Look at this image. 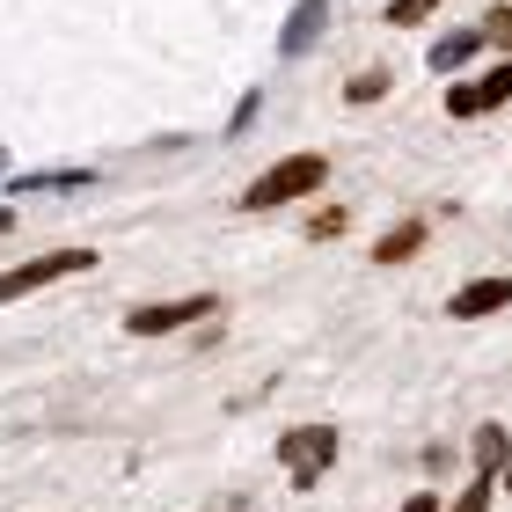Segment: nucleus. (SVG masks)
I'll return each instance as SVG.
<instances>
[{
  "mask_svg": "<svg viewBox=\"0 0 512 512\" xmlns=\"http://www.w3.org/2000/svg\"><path fill=\"white\" fill-rule=\"evenodd\" d=\"M512 103V59L483 66L476 81H454L447 88V118H483V110H505Z\"/></svg>",
  "mask_w": 512,
  "mask_h": 512,
  "instance_id": "5",
  "label": "nucleus"
},
{
  "mask_svg": "<svg viewBox=\"0 0 512 512\" xmlns=\"http://www.w3.org/2000/svg\"><path fill=\"white\" fill-rule=\"evenodd\" d=\"M476 30H483V44H498V59H512V8H505V0L476 22Z\"/></svg>",
  "mask_w": 512,
  "mask_h": 512,
  "instance_id": "15",
  "label": "nucleus"
},
{
  "mask_svg": "<svg viewBox=\"0 0 512 512\" xmlns=\"http://www.w3.org/2000/svg\"><path fill=\"white\" fill-rule=\"evenodd\" d=\"M388 88H395V74H388V66H366V74H352V81H344V103H381L388 96Z\"/></svg>",
  "mask_w": 512,
  "mask_h": 512,
  "instance_id": "12",
  "label": "nucleus"
},
{
  "mask_svg": "<svg viewBox=\"0 0 512 512\" xmlns=\"http://www.w3.org/2000/svg\"><path fill=\"white\" fill-rule=\"evenodd\" d=\"M322 183H330V154H278L264 176H249V191L235 205L242 213H278V205H293V198H315Z\"/></svg>",
  "mask_w": 512,
  "mask_h": 512,
  "instance_id": "1",
  "label": "nucleus"
},
{
  "mask_svg": "<svg viewBox=\"0 0 512 512\" xmlns=\"http://www.w3.org/2000/svg\"><path fill=\"white\" fill-rule=\"evenodd\" d=\"M491 491H498V476H483V469H476V476L454 491V505H447V512H491Z\"/></svg>",
  "mask_w": 512,
  "mask_h": 512,
  "instance_id": "13",
  "label": "nucleus"
},
{
  "mask_svg": "<svg viewBox=\"0 0 512 512\" xmlns=\"http://www.w3.org/2000/svg\"><path fill=\"white\" fill-rule=\"evenodd\" d=\"M439 8H447V0H388V22L395 30H417V22H432Z\"/></svg>",
  "mask_w": 512,
  "mask_h": 512,
  "instance_id": "14",
  "label": "nucleus"
},
{
  "mask_svg": "<svg viewBox=\"0 0 512 512\" xmlns=\"http://www.w3.org/2000/svg\"><path fill=\"white\" fill-rule=\"evenodd\" d=\"M337 447H344V439H337L330 425H293V432H278V461H286V476H293L300 498L322 491V476L337 469Z\"/></svg>",
  "mask_w": 512,
  "mask_h": 512,
  "instance_id": "2",
  "label": "nucleus"
},
{
  "mask_svg": "<svg viewBox=\"0 0 512 512\" xmlns=\"http://www.w3.org/2000/svg\"><path fill=\"white\" fill-rule=\"evenodd\" d=\"M81 183H96V169H44V176H15L8 191L30 198V191H81Z\"/></svg>",
  "mask_w": 512,
  "mask_h": 512,
  "instance_id": "11",
  "label": "nucleus"
},
{
  "mask_svg": "<svg viewBox=\"0 0 512 512\" xmlns=\"http://www.w3.org/2000/svg\"><path fill=\"white\" fill-rule=\"evenodd\" d=\"M96 264H103L96 249H52V256H30V264H8V271H0V308H8V300H30L44 286H59V278H81Z\"/></svg>",
  "mask_w": 512,
  "mask_h": 512,
  "instance_id": "3",
  "label": "nucleus"
},
{
  "mask_svg": "<svg viewBox=\"0 0 512 512\" xmlns=\"http://www.w3.org/2000/svg\"><path fill=\"white\" fill-rule=\"evenodd\" d=\"M505 308H512V271H483V278H469V286L447 293L454 322H483V315H505Z\"/></svg>",
  "mask_w": 512,
  "mask_h": 512,
  "instance_id": "6",
  "label": "nucleus"
},
{
  "mask_svg": "<svg viewBox=\"0 0 512 512\" xmlns=\"http://www.w3.org/2000/svg\"><path fill=\"white\" fill-rule=\"evenodd\" d=\"M344 220H352L344 205H322V213L308 220V242H330V235H344Z\"/></svg>",
  "mask_w": 512,
  "mask_h": 512,
  "instance_id": "16",
  "label": "nucleus"
},
{
  "mask_svg": "<svg viewBox=\"0 0 512 512\" xmlns=\"http://www.w3.org/2000/svg\"><path fill=\"white\" fill-rule=\"evenodd\" d=\"M220 315V293H183V300H147V308L125 315V337H176L191 330V322Z\"/></svg>",
  "mask_w": 512,
  "mask_h": 512,
  "instance_id": "4",
  "label": "nucleus"
},
{
  "mask_svg": "<svg viewBox=\"0 0 512 512\" xmlns=\"http://www.w3.org/2000/svg\"><path fill=\"white\" fill-rule=\"evenodd\" d=\"M476 52H483V30H447V37L425 52V66H432V74H461Z\"/></svg>",
  "mask_w": 512,
  "mask_h": 512,
  "instance_id": "9",
  "label": "nucleus"
},
{
  "mask_svg": "<svg viewBox=\"0 0 512 512\" xmlns=\"http://www.w3.org/2000/svg\"><path fill=\"white\" fill-rule=\"evenodd\" d=\"M330 8H337V0H293L286 30H278V52H286V59H308V52H315V37L330 30Z\"/></svg>",
  "mask_w": 512,
  "mask_h": 512,
  "instance_id": "7",
  "label": "nucleus"
},
{
  "mask_svg": "<svg viewBox=\"0 0 512 512\" xmlns=\"http://www.w3.org/2000/svg\"><path fill=\"white\" fill-rule=\"evenodd\" d=\"M8 227H15V213H8V205H0V235H8Z\"/></svg>",
  "mask_w": 512,
  "mask_h": 512,
  "instance_id": "19",
  "label": "nucleus"
},
{
  "mask_svg": "<svg viewBox=\"0 0 512 512\" xmlns=\"http://www.w3.org/2000/svg\"><path fill=\"white\" fill-rule=\"evenodd\" d=\"M425 242H432V220H417V213H410V220H395L388 235L374 242V264H410V256L425 249Z\"/></svg>",
  "mask_w": 512,
  "mask_h": 512,
  "instance_id": "8",
  "label": "nucleus"
},
{
  "mask_svg": "<svg viewBox=\"0 0 512 512\" xmlns=\"http://www.w3.org/2000/svg\"><path fill=\"white\" fill-rule=\"evenodd\" d=\"M395 512H439V491H410V498L395 505Z\"/></svg>",
  "mask_w": 512,
  "mask_h": 512,
  "instance_id": "17",
  "label": "nucleus"
},
{
  "mask_svg": "<svg viewBox=\"0 0 512 512\" xmlns=\"http://www.w3.org/2000/svg\"><path fill=\"white\" fill-rule=\"evenodd\" d=\"M469 454H476V469H483V476H498L505 461H512V432H505V425H476Z\"/></svg>",
  "mask_w": 512,
  "mask_h": 512,
  "instance_id": "10",
  "label": "nucleus"
},
{
  "mask_svg": "<svg viewBox=\"0 0 512 512\" xmlns=\"http://www.w3.org/2000/svg\"><path fill=\"white\" fill-rule=\"evenodd\" d=\"M498 491H512V461H505V469H498Z\"/></svg>",
  "mask_w": 512,
  "mask_h": 512,
  "instance_id": "18",
  "label": "nucleus"
}]
</instances>
